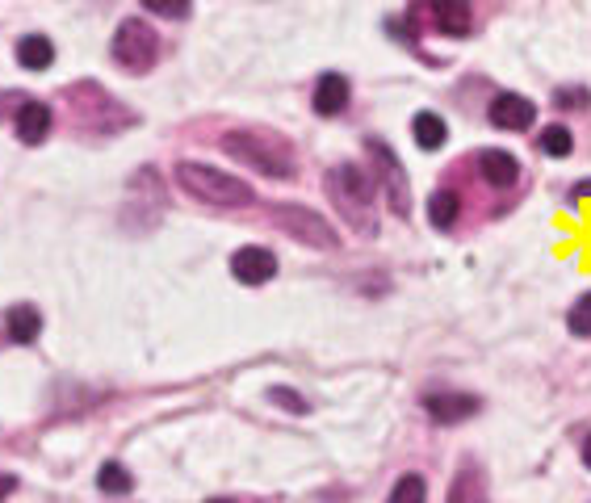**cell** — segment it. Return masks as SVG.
I'll list each match as a JSON object with an SVG mask.
<instances>
[{
  "instance_id": "5",
  "label": "cell",
  "mask_w": 591,
  "mask_h": 503,
  "mask_svg": "<svg viewBox=\"0 0 591 503\" xmlns=\"http://www.w3.org/2000/svg\"><path fill=\"white\" fill-rule=\"evenodd\" d=\"M160 55V34L147 21H122L114 34V59L130 72H147Z\"/></svg>"
},
{
  "instance_id": "6",
  "label": "cell",
  "mask_w": 591,
  "mask_h": 503,
  "mask_svg": "<svg viewBox=\"0 0 591 503\" xmlns=\"http://www.w3.org/2000/svg\"><path fill=\"white\" fill-rule=\"evenodd\" d=\"M369 156H374V164H378L374 172H378V181L386 185L390 210L407 218V210H411V202H407V181H403V168H399V160H394V151H390L382 139H369Z\"/></svg>"
},
{
  "instance_id": "16",
  "label": "cell",
  "mask_w": 591,
  "mask_h": 503,
  "mask_svg": "<svg viewBox=\"0 0 591 503\" xmlns=\"http://www.w3.org/2000/svg\"><path fill=\"white\" fill-rule=\"evenodd\" d=\"M411 135H415V143H420L424 151H436V147H445V139H449V126L436 118V114H415V122H411Z\"/></svg>"
},
{
  "instance_id": "7",
  "label": "cell",
  "mask_w": 591,
  "mask_h": 503,
  "mask_svg": "<svg viewBox=\"0 0 591 503\" xmlns=\"http://www.w3.org/2000/svg\"><path fill=\"white\" fill-rule=\"evenodd\" d=\"M231 273H235V281H244V286H265V281L277 273V256L269 248L248 244L231 256Z\"/></svg>"
},
{
  "instance_id": "23",
  "label": "cell",
  "mask_w": 591,
  "mask_h": 503,
  "mask_svg": "<svg viewBox=\"0 0 591 503\" xmlns=\"http://www.w3.org/2000/svg\"><path fill=\"white\" fill-rule=\"evenodd\" d=\"M143 5L156 13V17H172V21L189 17V0H143Z\"/></svg>"
},
{
  "instance_id": "21",
  "label": "cell",
  "mask_w": 591,
  "mask_h": 503,
  "mask_svg": "<svg viewBox=\"0 0 591 503\" xmlns=\"http://www.w3.org/2000/svg\"><path fill=\"white\" fill-rule=\"evenodd\" d=\"M566 323H571V332H575V336H591V294H583V298L571 306Z\"/></svg>"
},
{
  "instance_id": "8",
  "label": "cell",
  "mask_w": 591,
  "mask_h": 503,
  "mask_svg": "<svg viewBox=\"0 0 591 503\" xmlns=\"http://www.w3.org/2000/svg\"><path fill=\"white\" fill-rule=\"evenodd\" d=\"M428 9V21L449 38H466L470 34V0H420Z\"/></svg>"
},
{
  "instance_id": "2",
  "label": "cell",
  "mask_w": 591,
  "mask_h": 503,
  "mask_svg": "<svg viewBox=\"0 0 591 503\" xmlns=\"http://www.w3.org/2000/svg\"><path fill=\"white\" fill-rule=\"evenodd\" d=\"M177 185L197 202H210V206H252L256 193L252 185H244L239 177L223 168H210V164H197V160H181L177 164Z\"/></svg>"
},
{
  "instance_id": "22",
  "label": "cell",
  "mask_w": 591,
  "mask_h": 503,
  "mask_svg": "<svg viewBox=\"0 0 591 503\" xmlns=\"http://www.w3.org/2000/svg\"><path fill=\"white\" fill-rule=\"evenodd\" d=\"M269 399L281 403L286 411H294V415H306V411H311V403H306V399L298 395V390H290V386H273V390H269Z\"/></svg>"
},
{
  "instance_id": "4",
  "label": "cell",
  "mask_w": 591,
  "mask_h": 503,
  "mask_svg": "<svg viewBox=\"0 0 591 503\" xmlns=\"http://www.w3.org/2000/svg\"><path fill=\"white\" fill-rule=\"evenodd\" d=\"M269 223L273 227H281L286 235H294V239H302V244H311V248H336L340 244V235H336V227L327 223L323 214H315V210H306V206H273L269 210Z\"/></svg>"
},
{
  "instance_id": "15",
  "label": "cell",
  "mask_w": 591,
  "mask_h": 503,
  "mask_svg": "<svg viewBox=\"0 0 591 503\" xmlns=\"http://www.w3.org/2000/svg\"><path fill=\"white\" fill-rule=\"evenodd\" d=\"M5 327H9V336H13L17 344H34L38 332H42V315L34 311L30 302H17V306H9Z\"/></svg>"
},
{
  "instance_id": "3",
  "label": "cell",
  "mask_w": 591,
  "mask_h": 503,
  "mask_svg": "<svg viewBox=\"0 0 591 503\" xmlns=\"http://www.w3.org/2000/svg\"><path fill=\"white\" fill-rule=\"evenodd\" d=\"M223 151L235 156L239 164L265 172V177H277V181L294 177V151L277 135H244V130H231V135H223Z\"/></svg>"
},
{
  "instance_id": "25",
  "label": "cell",
  "mask_w": 591,
  "mask_h": 503,
  "mask_svg": "<svg viewBox=\"0 0 591 503\" xmlns=\"http://www.w3.org/2000/svg\"><path fill=\"white\" fill-rule=\"evenodd\" d=\"M13 487H17V478H13V474H0V499H9Z\"/></svg>"
},
{
  "instance_id": "14",
  "label": "cell",
  "mask_w": 591,
  "mask_h": 503,
  "mask_svg": "<svg viewBox=\"0 0 591 503\" xmlns=\"http://www.w3.org/2000/svg\"><path fill=\"white\" fill-rule=\"evenodd\" d=\"M51 130V109L42 101H26L17 109V139L21 143H42Z\"/></svg>"
},
{
  "instance_id": "13",
  "label": "cell",
  "mask_w": 591,
  "mask_h": 503,
  "mask_svg": "<svg viewBox=\"0 0 591 503\" xmlns=\"http://www.w3.org/2000/svg\"><path fill=\"white\" fill-rule=\"evenodd\" d=\"M17 63L26 72H47L55 63V42L47 34H26L17 42Z\"/></svg>"
},
{
  "instance_id": "10",
  "label": "cell",
  "mask_w": 591,
  "mask_h": 503,
  "mask_svg": "<svg viewBox=\"0 0 591 503\" xmlns=\"http://www.w3.org/2000/svg\"><path fill=\"white\" fill-rule=\"evenodd\" d=\"M478 172H483V181H487V185H495V189H512L516 177H520V164H516V156H508V151L487 147V151H478Z\"/></svg>"
},
{
  "instance_id": "1",
  "label": "cell",
  "mask_w": 591,
  "mask_h": 503,
  "mask_svg": "<svg viewBox=\"0 0 591 503\" xmlns=\"http://www.w3.org/2000/svg\"><path fill=\"white\" fill-rule=\"evenodd\" d=\"M323 189H327V198L336 202V210H340V218L348 227H353L357 235H378V214H374V177L369 172H361L357 164H340V168H332L327 172V181H323Z\"/></svg>"
},
{
  "instance_id": "26",
  "label": "cell",
  "mask_w": 591,
  "mask_h": 503,
  "mask_svg": "<svg viewBox=\"0 0 591 503\" xmlns=\"http://www.w3.org/2000/svg\"><path fill=\"white\" fill-rule=\"evenodd\" d=\"M583 466L591 470V436H587V445H583Z\"/></svg>"
},
{
  "instance_id": "17",
  "label": "cell",
  "mask_w": 591,
  "mask_h": 503,
  "mask_svg": "<svg viewBox=\"0 0 591 503\" xmlns=\"http://www.w3.org/2000/svg\"><path fill=\"white\" fill-rule=\"evenodd\" d=\"M457 214H462V198H457L453 189H441V193H432V202H428V218H432V227L449 231V227L457 223Z\"/></svg>"
},
{
  "instance_id": "19",
  "label": "cell",
  "mask_w": 591,
  "mask_h": 503,
  "mask_svg": "<svg viewBox=\"0 0 591 503\" xmlns=\"http://www.w3.org/2000/svg\"><path fill=\"white\" fill-rule=\"evenodd\" d=\"M424 499H428V487H424L420 474H403L390 491V503H424Z\"/></svg>"
},
{
  "instance_id": "9",
  "label": "cell",
  "mask_w": 591,
  "mask_h": 503,
  "mask_svg": "<svg viewBox=\"0 0 591 503\" xmlns=\"http://www.w3.org/2000/svg\"><path fill=\"white\" fill-rule=\"evenodd\" d=\"M491 122L499 130H529L537 122V105L529 97H520V93H499L491 101Z\"/></svg>"
},
{
  "instance_id": "12",
  "label": "cell",
  "mask_w": 591,
  "mask_h": 503,
  "mask_svg": "<svg viewBox=\"0 0 591 503\" xmlns=\"http://www.w3.org/2000/svg\"><path fill=\"white\" fill-rule=\"evenodd\" d=\"M424 407L436 424H462L478 411V399H470V395H428Z\"/></svg>"
},
{
  "instance_id": "27",
  "label": "cell",
  "mask_w": 591,
  "mask_h": 503,
  "mask_svg": "<svg viewBox=\"0 0 591 503\" xmlns=\"http://www.w3.org/2000/svg\"><path fill=\"white\" fill-rule=\"evenodd\" d=\"M210 503H231V499H210Z\"/></svg>"
},
{
  "instance_id": "20",
  "label": "cell",
  "mask_w": 591,
  "mask_h": 503,
  "mask_svg": "<svg viewBox=\"0 0 591 503\" xmlns=\"http://www.w3.org/2000/svg\"><path fill=\"white\" fill-rule=\"evenodd\" d=\"M571 147H575V139H571V130L566 126H545L541 130V151L545 156H571Z\"/></svg>"
},
{
  "instance_id": "24",
  "label": "cell",
  "mask_w": 591,
  "mask_h": 503,
  "mask_svg": "<svg viewBox=\"0 0 591 503\" xmlns=\"http://www.w3.org/2000/svg\"><path fill=\"white\" fill-rule=\"evenodd\" d=\"M587 97H591L587 89H575V93H571V89H558V105H562V109H571V105H575V109H583V105H587Z\"/></svg>"
},
{
  "instance_id": "11",
  "label": "cell",
  "mask_w": 591,
  "mask_h": 503,
  "mask_svg": "<svg viewBox=\"0 0 591 503\" xmlns=\"http://www.w3.org/2000/svg\"><path fill=\"white\" fill-rule=\"evenodd\" d=\"M348 109V80L340 72H323L315 84V114L319 118H336Z\"/></svg>"
},
{
  "instance_id": "18",
  "label": "cell",
  "mask_w": 591,
  "mask_h": 503,
  "mask_svg": "<svg viewBox=\"0 0 591 503\" xmlns=\"http://www.w3.org/2000/svg\"><path fill=\"white\" fill-rule=\"evenodd\" d=\"M97 487H101V491H109V495H126L130 487H135V478H130V470H126V466L105 462V466H101V474H97Z\"/></svg>"
}]
</instances>
